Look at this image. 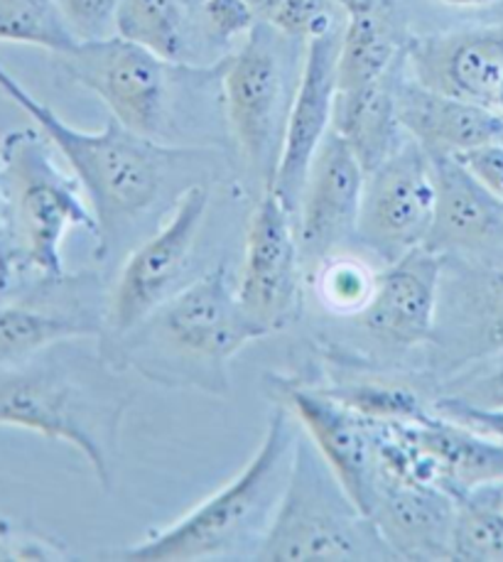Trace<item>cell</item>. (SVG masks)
<instances>
[{"mask_svg": "<svg viewBox=\"0 0 503 562\" xmlns=\"http://www.w3.org/2000/svg\"><path fill=\"white\" fill-rule=\"evenodd\" d=\"M77 341H62L0 369V428L75 447L99 484L111 488L133 391L99 347L77 349Z\"/></svg>", "mask_w": 503, "mask_h": 562, "instance_id": "6da1fadb", "label": "cell"}, {"mask_svg": "<svg viewBox=\"0 0 503 562\" xmlns=\"http://www.w3.org/2000/svg\"><path fill=\"white\" fill-rule=\"evenodd\" d=\"M268 331L248 317L236 295V280L219 263L157 307L101 351L113 367L135 371L165 389H190L209 395L232 393V361Z\"/></svg>", "mask_w": 503, "mask_h": 562, "instance_id": "7a4b0ae2", "label": "cell"}, {"mask_svg": "<svg viewBox=\"0 0 503 562\" xmlns=\"http://www.w3.org/2000/svg\"><path fill=\"white\" fill-rule=\"evenodd\" d=\"M0 91L15 101L55 145L59 158L77 177L97 216V260L103 263L121 246L123 236L141 222L165 192L172 165L197 148L163 145L123 128L109 119L101 131L69 126L55 111L33 97L0 65Z\"/></svg>", "mask_w": 503, "mask_h": 562, "instance_id": "3957f363", "label": "cell"}, {"mask_svg": "<svg viewBox=\"0 0 503 562\" xmlns=\"http://www.w3.org/2000/svg\"><path fill=\"white\" fill-rule=\"evenodd\" d=\"M300 432L302 425L292 411L276 401L258 450L232 482L138 546L113 550L107 558L125 562L256 560L288 488Z\"/></svg>", "mask_w": 503, "mask_h": 562, "instance_id": "277c9868", "label": "cell"}, {"mask_svg": "<svg viewBox=\"0 0 503 562\" xmlns=\"http://www.w3.org/2000/svg\"><path fill=\"white\" fill-rule=\"evenodd\" d=\"M35 128L0 140V293L67 276L62 244L71 228L97 236L87 192Z\"/></svg>", "mask_w": 503, "mask_h": 562, "instance_id": "5b68a950", "label": "cell"}, {"mask_svg": "<svg viewBox=\"0 0 503 562\" xmlns=\"http://www.w3.org/2000/svg\"><path fill=\"white\" fill-rule=\"evenodd\" d=\"M305 49L308 43L260 20L219 65L228 133L264 192L276 180Z\"/></svg>", "mask_w": 503, "mask_h": 562, "instance_id": "8992f818", "label": "cell"}, {"mask_svg": "<svg viewBox=\"0 0 503 562\" xmlns=\"http://www.w3.org/2000/svg\"><path fill=\"white\" fill-rule=\"evenodd\" d=\"M256 560H398L369 514L300 432L288 488Z\"/></svg>", "mask_w": 503, "mask_h": 562, "instance_id": "52a82bcc", "label": "cell"}, {"mask_svg": "<svg viewBox=\"0 0 503 562\" xmlns=\"http://www.w3.org/2000/svg\"><path fill=\"white\" fill-rule=\"evenodd\" d=\"M57 59L77 85L107 103L123 128L163 145H182L177 109L202 69L172 65L116 33L83 40Z\"/></svg>", "mask_w": 503, "mask_h": 562, "instance_id": "ba28073f", "label": "cell"}, {"mask_svg": "<svg viewBox=\"0 0 503 562\" xmlns=\"http://www.w3.org/2000/svg\"><path fill=\"white\" fill-rule=\"evenodd\" d=\"M209 202L212 190L206 184H187L172 204L170 218L123 260L107 295L103 331L97 339L101 351L119 345L185 285Z\"/></svg>", "mask_w": 503, "mask_h": 562, "instance_id": "9c48e42d", "label": "cell"}, {"mask_svg": "<svg viewBox=\"0 0 503 562\" xmlns=\"http://www.w3.org/2000/svg\"><path fill=\"white\" fill-rule=\"evenodd\" d=\"M107 295L93 273H67L0 293V369L62 341L99 339Z\"/></svg>", "mask_w": 503, "mask_h": 562, "instance_id": "30bf717a", "label": "cell"}, {"mask_svg": "<svg viewBox=\"0 0 503 562\" xmlns=\"http://www.w3.org/2000/svg\"><path fill=\"white\" fill-rule=\"evenodd\" d=\"M435 216L429 155L411 135L379 168L366 172L356 241L383 266L423 248Z\"/></svg>", "mask_w": 503, "mask_h": 562, "instance_id": "8fae6325", "label": "cell"}, {"mask_svg": "<svg viewBox=\"0 0 503 562\" xmlns=\"http://www.w3.org/2000/svg\"><path fill=\"white\" fill-rule=\"evenodd\" d=\"M302 278L305 266L295 216L276 192L268 190L260 194L246 228L244 263L236 278L238 303L272 337L298 319Z\"/></svg>", "mask_w": 503, "mask_h": 562, "instance_id": "7c38bea8", "label": "cell"}, {"mask_svg": "<svg viewBox=\"0 0 503 562\" xmlns=\"http://www.w3.org/2000/svg\"><path fill=\"white\" fill-rule=\"evenodd\" d=\"M503 349V266L445 258L427 361L447 376Z\"/></svg>", "mask_w": 503, "mask_h": 562, "instance_id": "4fadbf2b", "label": "cell"}, {"mask_svg": "<svg viewBox=\"0 0 503 562\" xmlns=\"http://www.w3.org/2000/svg\"><path fill=\"white\" fill-rule=\"evenodd\" d=\"M366 170L337 131L322 140L295 206V234L305 273L356 241Z\"/></svg>", "mask_w": 503, "mask_h": 562, "instance_id": "5bb4252c", "label": "cell"}, {"mask_svg": "<svg viewBox=\"0 0 503 562\" xmlns=\"http://www.w3.org/2000/svg\"><path fill=\"white\" fill-rule=\"evenodd\" d=\"M276 401L288 405L342 486L369 514L379 482V425L334 398L324 386L276 381Z\"/></svg>", "mask_w": 503, "mask_h": 562, "instance_id": "9a60e30c", "label": "cell"}, {"mask_svg": "<svg viewBox=\"0 0 503 562\" xmlns=\"http://www.w3.org/2000/svg\"><path fill=\"white\" fill-rule=\"evenodd\" d=\"M435 180V216L425 248L445 258L503 266V200L457 155L427 153Z\"/></svg>", "mask_w": 503, "mask_h": 562, "instance_id": "2e32d148", "label": "cell"}, {"mask_svg": "<svg viewBox=\"0 0 503 562\" xmlns=\"http://www.w3.org/2000/svg\"><path fill=\"white\" fill-rule=\"evenodd\" d=\"M443 263L445 256L423 246L383 266L369 305L351 319L383 349H427L435 337Z\"/></svg>", "mask_w": 503, "mask_h": 562, "instance_id": "e0dca14e", "label": "cell"}, {"mask_svg": "<svg viewBox=\"0 0 503 562\" xmlns=\"http://www.w3.org/2000/svg\"><path fill=\"white\" fill-rule=\"evenodd\" d=\"M405 67L427 89L503 113V23L415 37Z\"/></svg>", "mask_w": 503, "mask_h": 562, "instance_id": "ac0fdd59", "label": "cell"}, {"mask_svg": "<svg viewBox=\"0 0 503 562\" xmlns=\"http://www.w3.org/2000/svg\"><path fill=\"white\" fill-rule=\"evenodd\" d=\"M342 33L344 30H337V33L310 40L305 49V65H302L300 85L295 99H292L278 172L270 187L288 204L292 216H295L302 184H305L314 155L334 126Z\"/></svg>", "mask_w": 503, "mask_h": 562, "instance_id": "d6986e66", "label": "cell"}, {"mask_svg": "<svg viewBox=\"0 0 503 562\" xmlns=\"http://www.w3.org/2000/svg\"><path fill=\"white\" fill-rule=\"evenodd\" d=\"M369 516L398 560H452L455 496L379 470Z\"/></svg>", "mask_w": 503, "mask_h": 562, "instance_id": "ffe728a7", "label": "cell"}, {"mask_svg": "<svg viewBox=\"0 0 503 562\" xmlns=\"http://www.w3.org/2000/svg\"><path fill=\"white\" fill-rule=\"evenodd\" d=\"M398 119L427 153L462 155L503 143V113L423 87L411 75L398 87Z\"/></svg>", "mask_w": 503, "mask_h": 562, "instance_id": "44dd1931", "label": "cell"}, {"mask_svg": "<svg viewBox=\"0 0 503 562\" xmlns=\"http://www.w3.org/2000/svg\"><path fill=\"white\" fill-rule=\"evenodd\" d=\"M116 35L180 67L209 69L228 57L209 35L204 0H123Z\"/></svg>", "mask_w": 503, "mask_h": 562, "instance_id": "7402d4cb", "label": "cell"}, {"mask_svg": "<svg viewBox=\"0 0 503 562\" xmlns=\"http://www.w3.org/2000/svg\"><path fill=\"white\" fill-rule=\"evenodd\" d=\"M403 75L405 55L376 85L354 93H337L332 128L349 143L366 172L379 168L407 138L398 119V87Z\"/></svg>", "mask_w": 503, "mask_h": 562, "instance_id": "603a6c76", "label": "cell"}, {"mask_svg": "<svg viewBox=\"0 0 503 562\" xmlns=\"http://www.w3.org/2000/svg\"><path fill=\"white\" fill-rule=\"evenodd\" d=\"M407 43L398 33L393 13L381 3L349 13L337 59V93H354L388 75L405 55Z\"/></svg>", "mask_w": 503, "mask_h": 562, "instance_id": "cb8c5ba5", "label": "cell"}, {"mask_svg": "<svg viewBox=\"0 0 503 562\" xmlns=\"http://www.w3.org/2000/svg\"><path fill=\"white\" fill-rule=\"evenodd\" d=\"M0 43L40 47L59 57L79 40L57 0H0Z\"/></svg>", "mask_w": 503, "mask_h": 562, "instance_id": "d4e9b609", "label": "cell"}, {"mask_svg": "<svg viewBox=\"0 0 503 562\" xmlns=\"http://www.w3.org/2000/svg\"><path fill=\"white\" fill-rule=\"evenodd\" d=\"M334 398H339L351 411L364 415L366 420L381 425H413L423 423L433 415L429 403L421 398L413 386L393 383L383 379L366 381H342L334 386H324Z\"/></svg>", "mask_w": 503, "mask_h": 562, "instance_id": "484cf974", "label": "cell"}, {"mask_svg": "<svg viewBox=\"0 0 503 562\" xmlns=\"http://www.w3.org/2000/svg\"><path fill=\"white\" fill-rule=\"evenodd\" d=\"M452 560L503 562V508L491 488L457 502Z\"/></svg>", "mask_w": 503, "mask_h": 562, "instance_id": "4316f807", "label": "cell"}, {"mask_svg": "<svg viewBox=\"0 0 503 562\" xmlns=\"http://www.w3.org/2000/svg\"><path fill=\"white\" fill-rule=\"evenodd\" d=\"M310 276L314 290H317L320 303L332 315L356 317L369 305L379 270H373L361 258L344 251L324 258Z\"/></svg>", "mask_w": 503, "mask_h": 562, "instance_id": "83f0119b", "label": "cell"}, {"mask_svg": "<svg viewBox=\"0 0 503 562\" xmlns=\"http://www.w3.org/2000/svg\"><path fill=\"white\" fill-rule=\"evenodd\" d=\"M437 395L471 405V408L503 411V349L447 373Z\"/></svg>", "mask_w": 503, "mask_h": 562, "instance_id": "f1b7e54d", "label": "cell"}, {"mask_svg": "<svg viewBox=\"0 0 503 562\" xmlns=\"http://www.w3.org/2000/svg\"><path fill=\"white\" fill-rule=\"evenodd\" d=\"M349 10L342 0H280L270 23L302 43L344 30Z\"/></svg>", "mask_w": 503, "mask_h": 562, "instance_id": "f546056e", "label": "cell"}, {"mask_svg": "<svg viewBox=\"0 0 503 562\" xmlns=\"http://www.w3.org/2000/svg\"><path fill=\"white\" fill-rule=\"evenodd\" d=\"M204 20L209 35L224 52H232L260 23L246 0H204Z\"/></svg>", "mask_w": 503, "mask_h": 562, "instance_id": "4dcf8cb0", "label": "cell"}, {"mask_svg": "<svg viewBox=\"0 0 503 562\" xmlns=\"http://www.w3.org/2000/svg\"><path fill=\"white\" fill-rule=\"evenodd\" d=\"M79 43L116 33V15L123 0H57Z\"/></svg>", "mask_w": 503, "mask_h": 562, "instance_id": "1f68e13d", "label": "cell"}, {"mask_svg": "<svg viewBox=\"0 0 503 562\" xmlns=\"http://www.w3.org/2000/svg\"><path fill=\"white\" fill-rule=\"evenodd\" d=\"M67 550L35 530L0 520V560H62Z\"/></svg>", "mask_w": 503, "mask_h": 562, "instance_id": "d6a6232c", "label": "cell"}, {"mask_svg": "<svg viewBox=\"0 0 503 562\" xmlns=\"http://www.w3.org/2000/svg\"><path fill=\"white\" fill-rule=\"evenodd\" d=\"M429 408H433V413L443 415V418L462 423L471 430L484 432L489 437H494V440L503 442V411L471 408V405L443 398V395H435V398L429 401Z\"/></svg>", "mask_w": 503, "mask_h": 562, "instance_id": "836d02e7", "label": "cell"}, {"mask_svg": "<svg viewBox=\"0 0 503 562\" xmlns=\"http://www.w3.org/2000/svg\"><path fill=\"white\" fill-rule=\"evenodd\" d=\"M457 158L462 160L491 192L503 200V143L469 150V153L457 155Z\"/></svg>", "mask_w": 503, "mask_h": 562, "instance_id": "e575fe53", "label": "cell"}, {"mask_svg": "<svg viewBox=\"0 0 503 562\" xmlns=\"http://www.w3.org/2000/svg\"><path fill=\"white\" fill-rule=\"evenodd\" d=\"M246 3L254 8V13L258 20H266V23H270L272 15H276V10L280 5V0H246Z\"/></svg>", "mask_w": 503, "mask_h": 562, "instance_id": "d590c367", "label": "cell"}, {"mask_svg": "<svg viewBox=\"0 0 503 562\" xmlns=\"http://www.w3.org/2000/svg\"><path fill=\"white\" fill-rule=\"evenodd\" d=\"M437 3H443L447 8H489L496 5L499 0H437Z\"/></svg>", "mask_w": 503, "mask_h": 562, "instance_id": "8d00e7d4", "label": "cell"}, {"mask_svg": "<svg viewBox=\"0 0 503 562\" xmlns=\"http://www.w3.org/2000/svg\"><path fill=\"white\" fill-rule=\"evenodd\" d=\"M344 3H347L349 13H356V10H369L373 5H379L381 0H344Z\"/></svg>", "mask_w": 503, "mask_h": 562, "instance_id": "74e56055", "label": "cell"}, {"mask_svg": "<svg viewBox=\"0 0 503 562\" xmlns=\"http://www.w3.org/2000/svg\"><path fill=\"white\" fill-rule=\"evenodd\" d=\"M342 3H344V0H342ZM344 5H347V3H344Z\"/></svg>", "mask_w": 503, "mask_h": 562, "instance_id": "f35d334b", "label": "cell"}]
</instances>
